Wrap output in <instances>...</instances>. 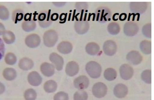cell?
Segmentation results:
<instances>
[{
	"instance_id": "obj_6",
	"label": "cell",
	"mask_w": 154,
	"mask_h": 100,
	"mask_svg": "<svg viewBox=\"0 0 154 100\" xmlns=\"http://www.w3.org/2000/svg\"><path fill=\"white\" fill-rule=\"evenodd\" d=\"M25 43L28 47L35 48L40 45L41 39L39 35L36 33H33L28 35L25 38Z\"/></svg>"
},
{
	"instance_id": "obj_28",
	"label": "cell",
	"mask_w": 154,
	"mask_h": 100,
	"mask_svg": "<svg viewBox=\"0 0 154 100\" xmlns=\"http://www.w3.org/2000/svg\"><path fill=\"white\" fill-rule=\"evenodd\" d=\"M107 29L110 34L115 35H117L120 32V27L117 23L112 22L108 25Z\"/></svg>"
},
{
	"instance_id": "obj_17",
	"label": "cell",
	"mask_w": 154,
	"mask_h": 100,
	"mask_svg": "<svg viewBox=\"0 0 154 100\" xmlns=\"http://www.w3.org/2000/svg\"><path fill=\"white\" fill-rule=\"evenodd\" d=\"M79 65L75 61H70L66 64L65 68V72L66 75L68 76H75L79 73Z\"/></svg>"
},
{
	"instance_id": "obj_19",
	"label": "cell",
	"mask_w": 154,
	"mask_h": 100,
	"mask_svg": "<svg viewBox=\"0 0 154 100\" xmlns=\"http://www.w3.org/2000/svg\"><path fill=\"white\" fill-rule=\"evenodd\" d=\"M19 67L24 71H29L33 68L34 62L32 59L28 57H23L20 60Z\"/></svg>"
},
{
	"instance_id": "obj_16",
	"label": "cell",
	"mask_w": 154,
	"mask_h": 100,
	"mask_svg": "<svg viewBox=\"0 0 154 100\" xmlns=\"http://www.w3.org/2000/svg\"><path fill=\"white\" fill-rule=\"evenodd\" d=\"M89 28L90 24L87 21H77L75 23V30L78 34H85L89 30Z\"/></svg>"
},
{
	"instance_id": "obj_3",
	"label": "cell",
	"mask_w": 154,
	"mask_h": 100,
	"mask_svg": "<svg viewBox=\"0 0 154 100\" xmlns=\"http://www.w3.org/2000/svg\"><path fill=\"white\" fill-rule=\"evenodd\" d=\"M96 20L100 23H104L110 20L111 12L110 9L105 6H101L95 11Z\"/></svg>"
},
{
	"instance_id": "obj_21",
	"label": "cell",
	"mask_w": 154,
	"mask_h": 100,
	"mask_svg": "<svg viewBox=\"0 0 154 100\" xmlns=\"http://www.w3.org/2000/svg\"><path fill=\"white\" fill-rule=\"evenodd\" d=\"M3 77L7 81H11L15 80L17 77V71L12 68H6L2 72Z\"/></svg>"
},
{
	"instance_id": "obj_40",
	"label": "cell",
	"mask_w": 154,
	"mask_h": 100,
	"mask_svg": "<svg viewBox=\"0 0 154 100\" xmlns=\"http://www.w3.org/2000/svg\"><path fill=\"white\" fill-rule=\"evenodd\" d=\"M5 85L1 82H0V95L2 94L5 92Z\"/></svg>"
},
{
	"instance_id": "obj_38",
	"label": "cell",
	"mask_w": 154,
	"mask_h": 100,
	"mask_svg": "<svg viewBox=\"0 0 154 100\" xmlns=\"http://www.w3.org/2000/svg\"><path fill=\"white\" fill-rule=\"evenodd\" d=\"M5 53V45L3 41L0 38V60L3 58Z\"/></svg>"
},
{
	"instance_id": "obj_39",
	"label": "cell",
	"mask_w": 154,
	"mask_h": 100,
	"mask_svg": "<svg viewBox=\"0 0 154 100\" xmlns=\"http://www.w3.org/2000/svg\"><path fill=\"white\" fill-rule=\"evenodd\" d=\"M5 26L3 23L0 22V35H2L6 31Z\"/></svg>"
},
{
	"instance_id": "obj_26",
	"label": "cell",
	"mask_w": 154,
	"mask_h": 100,
	"mask_svg": "<svg viewBox=\"0 0 154 100\" xmlns=\"http://www.w3.org/2000/svg\"><path fill=\"white\" fill-rule=\"evenodd\" d=\"M140 48L143 54L149 55L151 53V42L147 40L142 41L140 44Z\"/></svg>"
},
{
	"instance_id": "obj_32",
	"label": "cell",
	"mask_w": 154,
	"mask_h": 100,
	"mask_svg": "<svg viewBox=\"0 0 154 100\" xmlns=\"http://www.w3.org/2000/svg\"><path fill=\"white\" fill-rule=\"evenodd\" d=\"M142 81L146 84H151V71L150 69H146L142 71L141 74Z\"/></svg>"
},
{
	"instance_id": "obj_34",
	"label": "cell",
	"mask_w": 154,
	"mask_h": 100,
	"mask_svg": "<svg viewBox=\"0 0 154 100\" xmlns=\"http://www.w3.org/2000/svg\"><path fill=\"white\" fill-rule=\"evenodd\" d=\"M142 34L144 35V36L149 38H151V23H147L145 24L142 29Z\"/></svg>"
},
{
	"instance_id": "obj_12",
	"label": "cell",
	"mask_w": 154,
	"mask_h": 100,
	"mask_svg": "<svg viewBox=\"0 0 154 100\" xmlns=\"http://www.w3.org/2000/svg\"><path fill=\"white\" fill-rule=\"evenodd\" d=\"M103 49L105 55L112 56L116 54L117 46L115 41L112 40H108L104 42Z\"/></svg>"
},
{
	"instance_id": "obj_11",
	"label": "cell",
	"mask_w": 154,
	"mask_h": 100,
	"mask_svg": "<svg viewBox=\"0 0 154 100\" xmlns=\"http://www.w3.org/2000/svg\"><path fill=\"white\" fill-rule=\"evenodd\" d=\"M139 27L137 23L133 22H128L124 24L123 31L124 34L129 37L135 36L137 33Z\"/></svg>"
},
{
	"instance_id": "obj_27",
	"label": "cell",
	"mask_w": 154,
	"mask_h": 100,
	"mask_svg": "<svg viewBox=\"0 0 154 100\" xmlns=\"http://www.w3.org/2000/svg\"><path fill=\"white\" fill-rule=\"evenodd\" d=\"M2 36L3 41L7 44H13L16 41L15 34L11 31H6Z\"/></svg>"
},
{
	"instance_id": "obj_10",
	"label": "cell",
	"mask_w": 154,
	"mask_h": 100,
	"mask_svg": "<svg viewBox=\"0 0 154 100\" xmlns=\"http://www.w3.org/2000/svg\"><path fill=\"white\" fill-rule=\"evenodd\" d=\"M51 11H45L39 14L38 17V23L39 26L43 28L49 27L52 23L50 16Z\"/></svg>"
},
{
	"instance_id": "obj_14",
	"label": "cell",
	"mask_w": 154,
	"mask_h": 100,
	"mask_svg": "<svg viewBox=\"0 0 154 100\" xmlns=\"http://www.w3.org/2000/svg\"><path fill=\"white\" fill-rule=\"evenodd\" d=\"M113 94L117 98H123L126 97L128 93V89L126 85L119 83L113 88Z\"/></svg>"
},
{
	"instance_id": "obj_13",
	"label": "cell",
	"mask_w": 154,
	"mask_h": 100,
	"mask_svg": "<svg viewBox=\"0 0 154 100\" xmlns=\"http://www.w3.org/2000/svg\"><path fill=\"white\" fill-rule=\"evenodd\" d=\"M27 80L29 83L32 86H38L42 83L43 79L40 74L34 71L30 72L28 75Z\"/></svg>"
},
{
	"instance_id": "obj_36",
	"label": "cell",
	"mask_w": 154,
	"mask_h": 100,
	"mask_svg": "<svg viewBox=\"0 0 154 100\" xmlns=\"http://www.w3.org/2000/svg\"><path fill=\"white\" fill-rule=\"evenodd\" d=\"M23 12L21 10H17L15 11L12 14V19L13 21L17 23V21H20L23 18Z\"/></svg>"
},
{
	"instance_id": "obj_33",
	"label": "cell",
	"mask_w": 154,
	"mask_h": 100,
	"mask_svg": "<svg viewBox=\"0 0 154 100\" xmlns=\"http://www.w3.org/2000/svg\"><path fill=\"white\" fill-rule=\"evenodd\" d=\"M10 13L8 9L3 5H0V19L7 20L9 18Z\"/></svg>"
},
{
	"instance_id": "obj_37",
	"label": "cell",
	"mask_w": 154,
	"mask_h": 100,
	"mask_svg": "<svg viewBox=\"0 0 154 100\" xmlns=\"http://www.w3.org/2000/svg\"><path fill=\"white\" fill-rule=\"evenodd\" d=\"M75 5L78 11L82 12V13L87 10L88 6L86 2H77L75 4Z\"/></svg>"
},
{
	"instance_id": "obj_15",
	"label": "cell",
	"mask_w": 154,
	"mask_h": 100,
	"mask_svg": "<svg viewBox=\"0 0 154 100\" xmlns=\"http://www.w3.org/2000/svg\"><path fill=\"white\" fill-rule=\"evenodd\" d=\"M40 70L44 76L47 77H50L54 74L55 68L54 66L51 63L44 62L40 65Z\"/></svg>"
},
{
	"instance_id": "obj_7",
	"label": "cell",
	"mask_w": 154,
	"mask_h": 100,
	"mask_svg": "<svg viewBox=\"0 0 154 100\" xmlns=\"http://www.w3.org/2000/svg\"><path fill=\"white\" fill-rule=\"evenodd\" d=\"M49 59L57 71H61L63 69L64 61L61 56L55 52H53L50 54Z\"/></svg>"
},
{
	"instance_id": "obj_4",
	"label": "cell",
	"mask_w": 154,
	"mask_h": 100,
	"mask_svg": "<svg viewBox=\"0 0 154 100\" xmlns=\"http://www.w3.org/2000/svg\"><path fill=\"white\" fill-rule=\"evenodd\" d=\"M108 88L107 86L102 82H98L94 85L92 88L93 95L97 98H102L107 95Z\"/></svg>"
},
{
	"instance_id": "obj_22",
	"label": "cell",
	"mask_w": 154,
	"mask_h": 100,
	"mask_svg": "<svg viewBox=\"0 0 154 100\" xmlns=\"http://www.w3.org/2000/svg\"><path fill=\"white\" fill-rule=\"evenodd\" d=\"M43 88L47 93H52L55 92L57 90V84L54 80H48L44 83Z\"/></svg>"
},
{
	"instance_id": "obj_1",
	"label": "cell",
	"mask_w": 154,
	"mask_h": 100,
	"mask_svg": "<svg viewBox=\"0 0 154 100\" xmlns=\"http://www.w3.org/2000/svg\"><path fill=\"white\" fill-rule=\"evenodd\" d=\"M85 70L90 77L94 79L98 78L101 75V66L98 62L91 61L88 62L85 65Z\"/></svg>"
},
{
	"instance_id": "obj_35",
	"label": "cell",
	"mask_w": 154,
	"mask_h": 100,
	"mask_svg": "<svg viewBox=\"0 0 154 100\" xmlns=\"http://www.w3.org/2000/svg\"><path fill=\"white\" fill-rule=\"evenodd\" d=\"M69 95L67 93L59 92L56 93L54 96V100H69Z\"/></svg>"
},
{
	"instance_id": "obj_41",
	"label": "cell",
	"mask_w": 154,
	"mask_h": 100,
	"mask_svg": "<svg viewBox=\"0 0 154 100\" xmlns=\"http://www.w3.org/2000/svg\"><path fill=\"white\" fill-rule=\"evenodd\" d=\"M51 20L53 21H56L58 19V14L57 13H54L52 14L51 16Z\"/></svg>"
},
{
	"instance_id": "obj_20",
	"label": "cell",
	"mask_w": 154,
	"mask_h": 100,
	"mask_svg": "<svg viewBox=\"0 0 154 100\" xmlns=\"http://www.w3.org/2000/svg\"><path fill=\"white\" fill-rule=\"evenodd\" d=\"M58 52L64 55H67L72 52L73 46L69 41H63L60 42L57 47Z\"/></svg>"
},
{
	"instance_id": "obj_42",
	"label": "cell",
	"mask_w": 154,
	"mask_h": 100,
	"mask_svg": "<svg viewBox=\"0 0 154 100\" xmlns=\"http://www.w3.org/2000/svg\"><path fill=\"white\" fill-rule=\"evenodd\" d=\"M127 18V14L125 13H122L119 16V20L121 21H124Z\"/></svg>"
},
{
	"instance_id": "obj_43",
	"label": "cell",
	"mask_w": 154,
	"mask_h": 100,
	"mask_svg": "<svg viewBox=\"0 0 154 100\" xmlns=\"http://www.w3.org/2000/svg\"><path fill=\"white\" fill-rule=\"evenodd\" d=\"M53 4L57 7H62L66 4V2H53Z\"/></svg>"
},
{
	"instance_id": "obj_9",
	"label": "cell",
	"mask_w": 154,
	"mask_h": 100,
	"mask_svg": "<svg viewBox=\"0 0 154 100\" xmlns=\"http://www.w3.org/2000/svg\"><path fill=\"white\" fill-rule=\"evenodd\" d=\"M126 59L128 62L131 65H139L143 60V57L141 54L137 50L130 51L126 56Z\"/></svg>"
},
{
	"instance_id": "obj_30",
	"label": "cell",
	"mask_w": 154,
	"mask_h": 100,
	"mask_svg": "<svg viewBox=\"0 0 154 100\" xmlns=\"http://www.w3.org/2000/svg\"><path fill=\"white\" fill-rule=\"evenodd\" d=\"M5 61L7 65H13L17 63V56L12 52H9V53H7L5 56Z\"/></svg>"
},
{
	"instance_id": "obj_8",
	"label": "cell",
	"mask_w": 154,
	"mask_h": 100,
	"mask_svg": "<svg viewBox=\"0 0 154 100\" xmlns=\"http://www.w3.org/2000/svg\"><path fill=\"white\" fill-rule=\"evenodd\" d=\"M75 87L79 90L86 89L90 85V80L85 75H81L74 79L73 82Z\"/></svg>"
},
{
	"instance_id": "obj_23",
	"label": "cell",
	"mask_w": 154,
	"mask_h": 100,
	"mask_svg": "<svg viewBox=\"0 0 154 100\" xmlns=\"http://www.w3.org/2000/svg\"><path fill=\"white\" fill-rule=\"evenodd\" d=\"M100 50V46L95 42H90L85 47V51L91 56H95Z\"/></svg>"
},
{
	"instance_id": "obj_24",
	"label": "cell",
	"mask_w": 154,
	"mask_h": 100,
	"mask_svg": "<svg viewBox=\"0 0 154 100\" xmlns=\"http://www.w3.org/2000/svg\"><path fill=\"white\" fill-rule=\"evenodd\" d=\"M103 76L106 80L109 81H112L116 79L117 77L116 70L113 68H109L105 69L103 73Z\"/></svg>"
},
{
	"instance_id": "obj_25",
	"label": "cell",
	"mask_w": 154,
	"mask_h": 100,
	"mask_svg": "<svg viewBox=\"0 0 154 100\" xmlns=\"http://www.w3.org/2000/svg\"><path fill=\"white\" fill-rule=\"evenodd\" d=\"M22 29L26 32L33 31L36 28V24L34 20H28L23 22L22 24Z\"/></svg>"
},
{
	"instance_id": "obj_2",
	"label": "cell",
	"mask_w": 154,
	"mask_h": 100,
	"mask_svg": "<svg viewBox=\"0 0 154 100\" xmlns=\"http://www.w3.org/2000/svg\"><path fill=\"white\" fill-rule=\"evenodd\" d=\"M43 38L45 46L48 47H52L58 41V34L54 30H48L45 32Z\"/></svg>"
},
{
	"instance_id": "obj_29",
	"label": "cell",
	"mask_w": 154,
	"mask_h": 100,
	"mask_svg": "<svg viewBox=\"0 0 154 100\" xmlns=\"http://www.w3.org/2000/svg\"><path fill=\"white\" fill-rule=\"evenodd\" d=\"M24 97L25 100H36L37 97V93L33 88H29L25 91Z\"/></svg>"
},
{
	"instance_id": "obj_5",
	"label": "cell",
	"mask_w": 154,
	"mask_h": 100,
	"mask_svg": "<svg viewBox=\"0 0 154 100\" xmlns=\"http://www.w3.org/2000/svg\"><path fill=\"white\" fill-rule=\"evenodd\" d=\"M119 73L122 79L128 80L131 79L134 74L133 68L128 64H123L119 68Z\"/></svg>"
},
{
	"instance_id": "obj_18",
	"label": "cell",
	"mask_w": 154,
	"mask_h": 100,
	"mask_svg": "<svg viewBox=\"0 0 154 100\" xmlns=\"http://www.w3.org/2000/svg\"><path fill=\"white\" fill-rule=\"evenodd\" d=\"M147 6V3L145 2H133L130 4V8L131 11L140 14L145 12Z\"/></svg>"
},
{
	"instance_id": "obj_31",
	"label": "cell",
	"mask_w": 154,
	"mask_h": 100,
	"mask_svg": "<svg viewBox=\"0 0 154 100\" xmlns=\"http://www.w3.org/2000/svg\"><path fill=\"white\" fill-rule=\"evenodd\" d=\"M88 98V93L83 90L76 91L73 95L74 100H87Z\"/></svg>"
},
{
	"instance_id": "obj_44",
	"label": "cell",
	"mask_w": 154,
	"mask_h": 100,
	"mask_svg": "<svg viewBox=\"0 0 154 100\" xmlns=\"http://www.w3.org/2000/svg\"><path fill=\"white\" fill-rule=\"evenodd\" d=\"M119 15V13H116L113 15V20L114 21H116V18H117V20H118V17H117V15Z\"/></svg>"
}]
</instances>
